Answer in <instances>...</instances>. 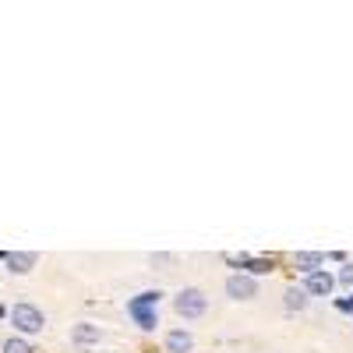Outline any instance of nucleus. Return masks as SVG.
<instances>
[{
    "label": "nucleus",
    "mask_w": 353,
    "mask_h": 353,
    "mask_svg": "<svg viewBox=\"0 0 353 353\" xmlns=\"http://www.w3.org/2000/svg\"><path fill=\"white\" fill-rule=\"evenodd\" d=\"M290 265L293 269H301L304 276H311V272H318L321 265H325V254H318V251H297L290 258Z\"/></svg>",
    "instance_id": "nucleus-8"
},
{
    "label": "nucleus",
    "mask_w": 353,
    "mask_h": 353,
    "mask_svg": "<svg viewBox=\"0 0 353 353\" xmlns=\"http://www.w3.org/2000/svg\"><path fill=\"white\" fill-rule=\"evenodd\" d=\"M226 297H233V301H254L258 297V279H251L248 272H233L226 279Z\"/></svg>",
    "instance_id": "nucleus-4"
},
{
    "label": "nucleus",
    "mask_w": 353,
    "mask_h": 353,
    "mask_svg": "<svg viewBox=\"0 0 353 353\" xmlns=\"http://www.w3.org/2000/svg\"><path fill=\"white\" fill-rule=\"evenodd\" d=\"M8 318H11L14 332H21V336H36V332H43V325H46V314H43L36 304H28V301H18V304L8 311Z\"/></svg>",
    "instance_id": "nucleus-2"
},
{
    "label": "nucleus",
    "mask_w": 353,
    "mask_h": 353,
    "mask_svg": "<svg viewBox=\"0 0 353 353\" xmlns=\"http://www.w3.org/2000/svg\"><path fill=\"white\" fill-rule=\"evenodd\" d=\"M230 261L233 265H244L251 279L261 276V272H272V258H248V254H241V258H230Z\"/></svg>",
    "instance_id": "nucleus-10"
},
{
    "label": "nucleus",
    "mask_w": 353,
    "mask_h": 353,
    "mask_svg": "<svg viewBox=\"0 0 353 353\" xmlns=\"http://www.w3.org/2000/svg\"><path fill=\"white\" fill-rule=\"evenodd\" d=\"M4 353H36V350L28 346V343H25L21 336H11V339L4 343Z\"/></svg>",
    "instance_id": "nucleus-12"
},
{
    "label": "nucleus",
    "mask_w": 353,
    "mask_h": 353,
    "mask_svg": "<svg viewBox=\"0 0 353 353\" xmlns=\"http://www.w3.org/2000/svg\"><path fill=\"white\" fill-rule=\"evenodd\" d=\"M283 307H286V311H304V307H307V293H304L301 286H290L286 297H283Z\"/></svg>",
    "instance_id": "nucleus-11"
},
{
    "label": "nucleus",
    "mask_w": 353,
    "mask_h": 353,
    "mask_svg": "<svg viewBox=\"0 0 353 353\" xmlns=\"http://www.w3.org/2000/svg\"><path fill=\"white\" fill-rule=\"evenodd\" d=\"M71 339L78 346H92V343L103 339V332H99V325H92V321H78V325L71 329Z\"/></svg>",
    "instance_id": "nucleus-9"
},
{
    "label": "nucleus",
    "mask_w": 353,
    "mask_h": 353,
    "mask_svg": "<svg viewBox=\"0 0 353 353\" xmlns=\"http://www.w3.org/2000/svg\"><path fill=\"white\" fill-rule=\"evenodd\" d=\"M163 346H166V353H191L194 350V336L188 329H170Z\"/></svg>",
    "instance_id": "nucleus-6"
},
{
    "label": "nucleus",
    "mask_w": 353,
    "mask_h": 353,
    "mask_svg": "<svg viewBox=\"0 0 353 353\" xmlns=\"http://www.w3.org/2000/svg\"><path fill=\"white\" fill-rule=\"evenodd\" d=\"M159 297H163L159 290H145V293H138V297L128 304V314L138 321V329L152 332L159 325Z\"/></svg>",
    "instance_id": "nucleus-1"
},
{
    "label": "nucleus",
    "mask_w": 353,
    "mask_h": 353,
    "mask_svg": "<svg viewBox=\"0 0 353 353\" xmlns=\"http://www.w3.org/2000/svg\"><path fill=\"white\" fill-rule=\"evenodd\" d=\"M4 265H8L11 272L25 276V272L36 269V254H32V251H4Z\"/></svg>",
    "instance_id": "nucleus-7"
},
{
    "label": "nucleus",
    "mask_w": 353,
    "mask_h": 353,
    "mask_svg": "<svg viewBox=\"0 0 353 353\" xmlns=\"http://www.w3.org/2000/svg\"><path fill=\"white\" fill-rule=\"evenodd\" d=\"M301 290L307 293V297H329V293L336 290V276L325 272V269H318V272H311V276L304 279Z\"/></svg>",
    "instance_id": "nucleus-5"
},
{
    "label": "nucleus",
    "mask_w": 353,
    "mask_h": 353,
    "mask_svg": "<svg viewBox=\"0 0 353 353\" xmlns=\"http://www.w3.org/2000/svg\"><path fill=\"white\" fill-rule=\"evenodd\" d=\"M336 283L343 286V290H353V261H346L343 269H339V276H336Z\"/></svg>",
    "instance_id": "nucleus-13"
},
{
    "label": "nucleus",
    "mask_w": 353,
    "mask_h": 353,
    "mask_svg": "<svg viewBox=\"0 0 353 353\" xmlns=\"http://www.w3.org/2000/svg\"><path fill=\"white\" fill-rule=\"evenodd\" d=\"M173 311L181 318H188V321H194V318H201L205 311H209V297H205V290H198V286H184L173 297Z\"/></svg>",
    "instance_id": "nucleus-3"
}]
</instances>
